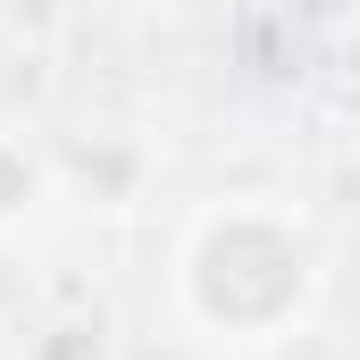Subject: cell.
<instances>
[{
	"mask_svg": "<svg viewBox=\"0 0 360 360\" xmlns=\"http://www.w3.org/2000/svg\"><path fill=\"white\" fill-rule=\"evenodd\" d=\"M201 310L210 319H235V327H260L276 319L293 293H302V260H293V243L276 235V226H218L210 243H201Z\"/></svg>",
	"mask_w": 360,
	"mask_h": 360,
	"instance_id": "1",
	"label": "cell"
},
{
	"mask_svg": "<svg viewBox=\"0 0 360 360\" xmlns=\"http://www.w3.org/2000/svg\"><path fill=\"white\" fill-rule=\"evenodd\" d=\"M25 184H34V176H25L17 160H0V210H17V193H25Z\"/></svg>",
	"mask_w": 360,
	"mask_h": 360,
	"instance_id": "2",
	"label": "cell"
}]
</instances>
